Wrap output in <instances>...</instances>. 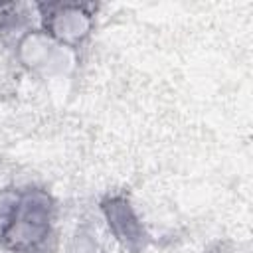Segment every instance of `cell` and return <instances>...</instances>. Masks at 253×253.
I'll return each instance as SVG.
<instances>
[{"mask_svg":"<svg viewBox=\"0 0 253 253\" xmlns=\"http://www.w3.org/2000/svg\"><path fill=\"white\" fill-rule=\"evenodd\" d=\"M47 10L43 14V24L49 34L59 38L65 43L79 42L89 34V16L83 14L81 6H69V4H45L42 6Z\"/></svg>","mask_w":253,"mask_h":253,"instance_id":"3","label":"cell"},{"mask_svg":"<svg viewBox=\"0 0 253 253\" xmlns=\"http://www.w3.org/2000/svg\"><path fill=\"white\" fill-rule=\"evenodd\" d=\"M55 202L42 188H16L0 200V249L45 253L53 239Z\"/></svg>","mask_w":253,"mask_h":253,"instance_id":"1","label":"cell"},{"mask_svg":"<svg viewBox=\"0 0 253 253\" xmlns=\"http://www.w3.org/2000/svg\"><path fill=\"white\" fill-rule=\"evenodd\" d=\"M101 211L109 223V229L125 249H128L130 253H140L148 245L150 235L146 233L126 196H107L101 202Z\"/></svg>","mask_w":253,"mask_h":253,"instance_id":"2","label":"cell"}]
</instances>
